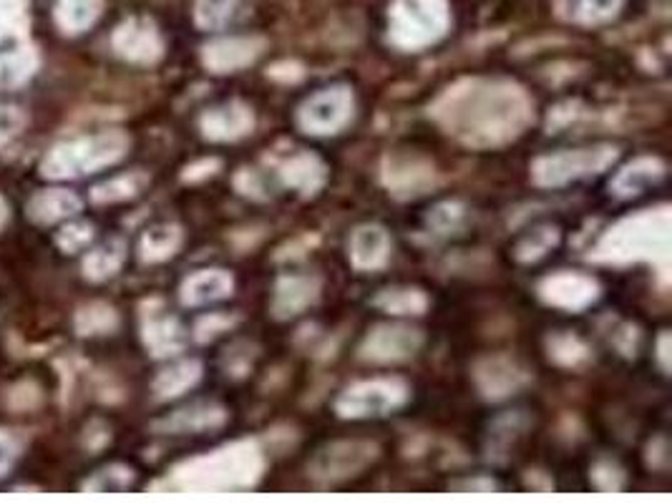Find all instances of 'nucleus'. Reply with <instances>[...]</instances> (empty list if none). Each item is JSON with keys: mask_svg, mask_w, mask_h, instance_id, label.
Returning <instances> with one entry per match:
<instances>
[{"mask_svg": "<svg viewBox=\"0 0 672 503\" xmlns=\"http://www.w3.org/2000/svg\"><path fill=\"white\" fill-rule=\"evenodd\" d=\"M436 119L461 144L486 149L520 136L532 121V101L512 81L474 78L449 88Z\"/></svg>", "mask_w": 672, "mask_h": 503, "instance_id": "nucleus-1", "label": "nucleus"}, {"mask_svg": "<svg viewBox=\"0 0 672 503\" xmlns=\"http://www.w3.org/2000/svg\"><path fill=\"white\" fill-rule=\"evenodd\" d=\"M126 149L129 139L121 132L78 136V139L56 144L40 161V174L46 180H74V176L94 174L124 159Z\"/></svg>", "mask_w": 672, "mask_h": 503, "instance_id": "nucleus-2", "label": "nucleus"}, {"mask_svg": "<svg viewBox=\"0 0 672 503\" xmlns=\"http://www.w3.org/2000/svg\"><path fill=\"white\" fill-rule=\"evenodd\" d=\"M451 11L447 0H393L388 38L401 51H424L447 36Z\"/></svg>", "mask_w": 672, "mask_h": 503, "instance_id": "nucleus-3", "label": "nucleus"}, {"mask_svg": "<svg viewBox=\"0 0 672 503\" xmlns=\"http://www.w3.org/2000/svg\"><path fill=\"white\" fill-rule=\"evenodd\" d=\"M618 159V149L610 144L579 146V149H560L545 154L532 164V180L541 189H562L587 176L602 174Z\"/></svg>", "mask_w": 672, "mask_h": 503, "instance_id": "nucleus-4", "label": "nucleus"}, {"mask_svg": "<svg viewBox=\"0 0 672 503\" xmlns=\"http://www.w3.org/2000/svg\"><path fill=\"white\" fill-rule=\"evenodd\" d=\"M408 403V385L401 378H370L347 385L335 397V413L345 420L393 416Z\"/></svg>", "mask_w": 672, "mask_h": 503, "instance_id": "nucleus-5", "label": "nucleus"}, {"mask_svg": "<svg viewBox=\"0 0 672 503\" xmlns=\"http://www.w3.org/2000/svg\"><path fill=\"white\" fill-rule=\"evenodd\" d=\"M355 111L353 88L333 84L320 88L300 103L295 113L300 132L307 136H335L351 124Z\"/></svg>", "mask_w": 672, "mask_h": 503, "instance_id": "nucleus-6", "label": "nucleus"}, {"mask_svg": "<svg viewBox=\"0 0 672 503\" xmlns=\"http://www.w3.org/2000/svg\"><path fill=\"white\" fill-rule=\"evenodd\" d=\"M424 345V332L401 322L376 324L361 345V358L370 363H403Z\"/></svg>", "mask_w": 672, "mask_h": 503, "instance_id": "nucleus-7", "label": "nucleus"}, {"mask_svg": "<svg viewBox=\"0 0 672 503\" xmlns=\"http://www.w3.org/2000/svg\"><path fill=\"white\" fill-rule=\"evenodd\" d=\"M539 295L547 305L560 307V310L582 312L597 303L599 282L592 274L577 270H560L541 280Z\"/></svg>", "mask_w": 672, "mask_h": 503, "instance_id": "nucleus-8", "label": "nucleus"}, {"mask_svg": "<svg viewBox=\"0 0 672 503\" xmlns=\"http://www.w3.org/2000/svg\"><path fill=\"white\" fill-rule=\"evenodd\" d=\"M265 51V40L257 36H227L209 40L201 48V61L212 73H237L253 66Z\"/></svg>", "mask_w": 672, "mask_h": 503, "instance_id": "nucleus-9", "label": "nucleus"}, {"mask_svg": "<svg viewBox=\"0 0 672 503\" xmlns=\"http://www.w3.org/2000/svg\"><path fill=\"white\" fill-rule=\"evenodd\" d=\"M113 51L121 59L149 66V63H157L161 59L164 44H161L159 30L149 19H129L113 34Z\"/></svg>", "mask_w": 672, "mask_h": 503, "instance_id": "nucleus-10", "label": "nucleus"}, {"mask_svg": "<svg viewBox=\"0 0 672 503\" xmlns=\"http://www.w3.org/2000/svg\"><path fill=\"white\" fill-rule=\"evenodd\" d=\"M201 136L209 142L227 144L237 142L242 136H247L255 126V113L247 103L242 101H224L220 107H212L201 113L199 119Z\"/></svg>", "mask_w": 672, "mask_h": 503, "instance_id": "nucleus-11", "label": "nucleus"}, {"mask_svg": "<svg viewBox=\"0 0 672 503\" xmlns=\"http://www.w3.org/2000/svg\"><path fill=\"white\" fill-rule=\"evenodd\" d=\"M393 240L386 226L380 224H361L355 226L347 242V255L358 272H376L383 270L391 259Z\"/></svg>", "mask_w": 672, "mask_h": 503, "instance_id": "nucleus-12", "label": "nucleus"}, {"mask_svg": "<svg viewBox=\"0 0 672 503\" xmlns=\"http://www.w3.org/2000/svg\"><path fill=\"white\" fill-rule=\"evenodd\" d=\"M234 278L220 267H207V270L192 272L180 287V299L184 307H209L222 303L232 295Z\"/></svg>", "mask_w": 672, "mask_h": 503, "instance_id": "nucleus-13", "label": "nucleus"}, {"mask_svg": "<svg viewBox=\"0 0 672 503\" xmlns=\"http://www.w3.org/2000/svg\"><path fill=\"white\" fill-rule=\"evenodd\" d=\"M320 292V280L313 278V274H285V278L278 280L272 295V312L274 318L288 320L295 318V315L305 312L315 299H318Z\"/></svg>", "mask_w": 672, "mask_h": 503, "instance_id": "nucleus-14", "label": "nucleus"}, {"mask_svg": "<svg viewBox=\"0 0 672 503\" xmlns=\"http://www.w3.org/2000/svg\"><path fill=\"white\" fill-rule=\"evenodd\" d=\"M280 182L303 194V197H313L318 194L328 182V167L320 157L310 151H295L282 161L278 169Z\"/></svg>", "mask_w": 672, "mask_h": 503, "instance_id": "nucleus-15", "label": "nucleus"}, {"mask_svg": "<svg viewBox=\"0 0 672 503\" xmlns=\"http://www.w3.org/2000/svg\"><path fill=\"white\" fill-rule=\"evenodd\" d=\"M662 176H665V164L658 157H637L614 174L610 192L618 199H633L645 194L650 186L660 184Z\"/></svg>", "mask_w": 672, "mask_h": 503, "instance_id": "nucleus-16", "label": "nucleus"}, {"mask_svg": "<svg viewBox=\"0 0 672 503\" xmlns=\"http://www.w3.org/2000/svg\"><path fill=\"white\" fill-rule=\"evenodd\" d=\"M227 424V410L217 403H192L187 408L174 410L172 416L164 418L159 428L169 433H207L217 431Z\"/></svg>", "mask_w": 672, "mask_h": 503, "instance_id": "nucleus-17", "label": "nucleus"}, {"mask_svg": "<svg viewBox=\"0 0 672 503\" xmlns=\"http://www.w3.org/2000/svg\"><path fill=\"white\" fill-rule=\"evenodd\" d=\"M187 328L174 315H157L144 324V345L149 347L154 358H169L187 347Z\"/></svg>", "mask_w": 672, "mask_h": 503, "instance_id": "nucleus-18", "label": "nucleus"}, {"mask_svg": "<svg viewBox=\"0 0 672 503\" xmlns=\"http://www.w3.org/2000/svg\"><path fill=\"white\" fill-rule=\"evenodd\" d=\"M81 201L71 189H46L28 201V217L36 224H56L81 212Z\"/></svg>", "mask_w": 672, "mask_h": 503, "instance_id": "nucleus-19", "label": "nucleus"}, {"mask_svg": "<svg viewBox=\"0 0 672 503\" xmlns=\"http://www.w3.org/2000/svg\"><path fill=\"white\" fill-rule=\"evenodd\" d=\"M201 380V363L187 358V360H176L159 372L154 378V393H157L159 401H174L184 393H190L194 385Z\"/></svg>", "mask_w": 672, "mask_h": 503, "instance_id": "nucleus-20", "label": "nucleus"}, {"mask_svg": "<svg viewBox=\"0 0 672 503\" xmlns=\"http://www.w3.org/2000/svg\"><path fill=\"white\" fill-rule=\"evenodd\" d=\"M479 383L489 397H504L524 383V372L512 360L493 358L479 365Z\"/></svg>", "mask_w": 672, "mask_h": 503, "instance_id": "nucleus-21", "label": "nucleus"}, {"mask_svg": "<svg viewBox=\"0 0 672 503\" xmlns=\"http://www.w3.org/2000/svg\"><path fill=\"white\" fill-rule=\"evenodd\" d=\"M126 259V245L117 237L101 242L99 247L91 249L84 259V274L91 282L111 280L121 270Z\"/></svg>", "mask_w": 672, "mask_h": 503, "instance_id": "nucleus-22", "label": "nucleus"}, {"mask_svg": "<svg viewBox=\"0 0 672 503\" xmlns=\"http://www.w3.org/2000/svg\"><path fill=\"white\" fill-rule=\"evenodd\" d=\"M182 245V230L176 224H157L142 234L139 257L144 262H164Z\"/></svg>", "mask_w": 672, "mask_h": 503, "instance_id": "nucleus-23", "label": "nucleus"}, {"mask_svg": "<svg viewBox=\"0 0 672 503\" xmlns=\"http://www.w3.org/2000/svg\"><path fill=\"white\" fill-rule=\"evenodd\" d=\"M622 0H560L562 19L582 26H597L614 19L620 11Z\"/></svg>", "mask_w": 672, "mask_h": 503, "instance_id": "nucleus-24", "label": "nucleus"}, {"mask_svg": "<svg viewBox=\"0 0 672 503\" xmlns=\"http://www.w3.org/2000/svg\"><path fill=\"white\" fill-rule=\"evenodd\" d=\"M101 13V0H59L56 21L66 34H84Z\"/></svg>", "mask_w": 672, "mask_h": 503, "instance_id": "nucleus-25", "label": "nucleus"}, {"mask_svg": "<svg viewBox=\"0 0 672 503\" xmlns=\"http://www.w3.org/2000/svg\"><path fill=\"white\" fill-rule=\"evenodd\" d=\"M38 66V56L34 48H19V51L0 53V91L19 88L34 76Z\"/></svg>", "mask_w": 672, "mask_h": 503, "instance_id": "nucleus-26", "label": "nucleus"}, {"mask_svg": "<svg viewBox=\"0 0 672 503\" xmlns=\"http://www.w3.org/2000/svg\"><path fill=\"white\" fill-rule=\"evenodd\" d=\"M374 305L388 315H420L428 307V297L416 287L380 290Z\"/></svg>", "mask_w": 672, "mask_h": 503, "instance_id": "nucleus-27", "label": "nucleus"}, {"mask_svg": "<svg viewBox=\"0 0 672 503\" xmlns=\"http://www.w3.org/2000/svg\"><path fill=\"white\" fill-rule=\"evenodd\" d=\"M240 11V0H197L194 5V19L199 28L205 30H222L232 23Z\"/></svg>", "mask_w": 672, "mask_h": 503, "instance_id": "nucleus-28", "label": "nucleus"}, {"mask_svg": "<svg viewBox=\"0 0 672 503\" xmlns=\"http://www.w3.org/2000/svg\"><path fill=\"white\" fill-rule=\"evenodd\" d=\"M144 176L142 174H124V176H113L109 182H101L99 186H94L91 197L96 205H113V201H126L134 199L136 194L142 192Z\"/></svg>", "mask_w": 672, "mask_h": 503, "instance_id": "nucleus-29", "label": "nucleus"}, {"mask_svg": "<svg viewBox=\"0 0 672 503\" xmlns=\"http://www.w3.org/2000/svg\"><path fill=\"white\" fill-rule=\"evenodd\" d=\"M428 226L441 237H451V234H459L466 224V209L459 201H441L436 205L431 212L426 217Z\"/></svg>", "mask_w": 672, "mask_h": 503, "instance_id": "nucleus-30", "label": "nucleus"}, {"mask_svg": "<svg viewBox=\"0 0 672 503\" xmlns=\"http://www.w3.org/2000/svg\"><path fill=\"white\" fill-rule=\"evenodd\" d=\"M557 242H560V230L557 226H537V230H532L526 237L520 242V247H516V257L522 259V262H537L547 255L549 249L557 247Z\"/></svg>", "mask_w": 672, "mask_h": 503, "instance_id": "nucleus-31", "label": "nucleus"}, {"mask_svg": "<svg viewBox=\"0 0 672 503\" xmlns=\"http://www.w3.org/2000/svg\"><path fill=\"white\" fill-rule=\"evenodd\" d=\"M134 483V470L126 466H107L88 478L84 489L88 493H121Z\"/></svg>", "mask_w": 672, "mask_h": 503, "instance_id": "nucleus-32", "label": "nucleus"}, {"mask_svg": "<svg viewBox=\"0 0 672 503\" xmlns=\"http://www.w3.org/2000/svg\"><path fill=\"white\" fill-rule=\"evenodd\" d=\"M26 26V0H0V44Z\"/></svg>", "mask_w": 672, "mask_h": 503, "instance_id": "nucleus-33", "label": "nucleus"}, {"mask_svg": "<svg viewBox=\"0 0 672 503\" xmlns=\"http://www.w3.org/2000/svg\"><path fill=\"white\" fill-rule=\"evenodd\" d=\"M117 324V315L107 305H91L78 315V330L84 335H99V332H109Z\"/></svg>", "mask_w": 672, "mask_h": 503, "instance_id": "nucleus-34", "label": "nucleus"}, {"mask_svg": "<svg viewBox=\"0 0 672 503\" xmlns=\"http://www.w3.org/2000/svg\"><path fill=\"white\" fill-rule=\"evenodd\" d=\"M91 240H94V226L88 222H71L63 226V230L59 232V237H56L59 247L63 252H69V255H76V252L88 247V242Z\"/></svg>", "mask_w": 672, "mask_h": 503, "instance_id": "nucleus-35", "label": "nucleus"}, {"mask_svg": "<svg viewBox=\"0 0 672 503\" xmlns=\"http://www.w3.org/2000/svg\"><path fill=\"white\" fill-rule=\"evenodd\" d=\"M23 128V113L15 107H0V146L19 136Z\"/></svg>", "mask_w": 672, "mask_h": 503, "instance_id": "nucleus-36", "label": "nucleus"}, {"mask_svg": "<svg viewBox=\"0 0 672 503\" xmlns=\"http://www.w3.org/2000/svg\"><path fill=\"white\" fill-rule=\"evenodd\" d=\"M451 489L459 493H491L499 491V483L489 476H476V478H461V481L451 483Z\"/></svg>", "mask_w": 672, "mask_h": 503, "instance_id": "nucleus-37", "label": "nucleus"}, {"mask_svg": "<svg viewBox=\"0 0 672 503\" xmlns=\"http://www.w3.org/2000/svg\"><path fill=\"white\" fill-rule=\"evenodd\" d=\"M15 456H19V445L8 433H0V478L8 476V470L13 468Z\"/></svg>", "mask_w": 672, "mask_h": 503, "instance_id": "nucleus-38", "label": "nucleus"}, {"mask_svg": "<svg viewBox=\"0 0 672 503\" xmlns=\"http://www.w3.org/2000/svg\"><path fill=\"white\" fill-rule=\"evenodd\" d=\"M227 324H232L230 320L224 318V315H209V318H201L197 324L199 340H212L215 335H220V332L227 328Z\"/></svg>", "mask_w": 672, "mask_h": 503, "instance_id": "nucleus-39", "label": "nucleus"}, {"mask_svg": "<svg viewBox=\"0 0 672 503\" xmlns=\"http://www.w3.org/2000/svg\"><path fill=\"white\" fill-rule=\"evenodd\" d=\"M668 345H670V335H668V330H662L660 340H658V358H660L662 372H668Z\"/></svg>", "mask_w": 672, "mask_h": 503, "instance_id": "nucleus-40", "label": "nucleus"}, {"mask_svg": "<svg viewBox=\"0 0 672 503\" xmlns=\"http://www.w3.org/2000/svg\"><path fill=\"white\" fill-rule=\"evenodd\" d=\"M5 219H8V205H5V199L0 197V226L5 224Z\"/></svg>", "mask_w": 672, "mask_h": 503, "instance_id": "nucleus-41", "label": "nucleus"}]
</instances>
